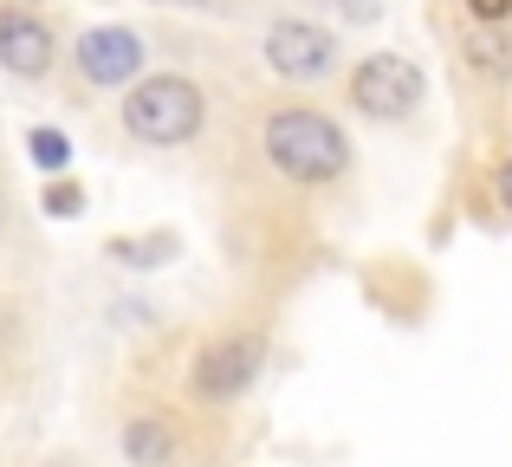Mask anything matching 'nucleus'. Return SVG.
Returning <instances> with one entry per match:
<instances>
[{
    "label": "nucleus",
    "mask_w": 512,
    "mask_h": 467,
    "mask_svg": "<svg viewBox=\"0 0 512 467\" xmlns=\"http://www.w3.org/2000/svg\"><path fill=\"white\" fill-rule=\"evenodd\" d=\"M143 59H150V46H143V33H130V26H91L72 46V65L91 91H124L130 78L143 72Z\"/></svg>",
    "instance_id": "nucleus-6"
},
{
    "label": "nucleus",
    "mask_w": 512,
    "mask_h": 467,
    "mask_svg": "<svg viewBox=\"0 0 512 467\" xmlns=\"http://www.w3.org/2000/svg\"><path fill=\"white\" fill-rule=\"evenodd\" d=\"M422 98H428V72L415 59H402V52H370V59L350 72V104H357L363 117H376V124L415 117Z\"/></svg>",
    "instance_id": "nucleus-3"
},
{
    "label": "nucleus",
    "mask_w": 512,
    "mask_h": 467,
    "mask_svg": "<svg viewBox=\"0 0 512 467\" xmlns=\"http://www.w3.org/2000/svg\"><path fill=\"white\" fill-rule=\"evenodd\" d=\"M0 72H13V78H52L59 72V33H52V20L0 7Z\"/></svg>",
    "instance_id": "nucleus-7"
},
{
    "label": "nucleus",
    "mask_w": 512,
    "mask_h": 467,
    "mask_svg": "<svg viewBox=\"0 0 512 467\" xmlns=\"http://www.w3.org/2000/svg\"><path fill=\"white\" fill-rule=\"evenodd\" d=\"M26 156H33L46 176H65V163H72V143H65L59 130H26Z\"/></svg>",
    "instance_id": "nucleus-10"
},
{
    "label": "nucleus",
    "mask_w": 512,
    "mask_h": 467,
    "mask_svg": "<svg viewBox=\"0 0 512 467\" xmlns=\"http://www.w3.org/2000/svg\"><path fill=\"white\" fill-rule=\"evenodd\" d=\"M461 7L474 13L480 26H506V20H512V0H461Z\"/></svg>",
    "instance_id": "nucleus-12"
},
{
    "label": "nucleus",
    "mask_w": 512,
    "mask_h": 467,
    "mask_svg": "<svg viewBox=\"0 0 512 467\" xmlns=\"http://www.w3.org/2000/svg\"><path fill=\"white\" fill-rule=\"evenodd\" d=\"M124 137L150 143V150H182L208 130V91L195 85L188 72H137L124 85Z\"/></svg>",
    "instance_id": "nucleus-2"
},
{
    "label": "nucleus",
    "mask_w": 512,
    "mask_h": 467,
    "mask_svg": "<svg viewBox=\"0 0 512 467\" xmlns=\"http://www.w3.org/2000/svg\"><path fill=\"white\" fill-rule=\"evenodd\" d=\"M175 429L163 416H130L124 422V461L130 467H175Z\"/></svg>",
    "instance_id": "nucleus-8"
},
{
    "label": "nucleus",
    "mask_w": 512,
    "mask_h": 467,
    "mask_svg": "<svg viewBox=\"0 0 512 467\" xmlns=\"http://www.w3.org/2000/svg\"><path fill=\"white\" fill-rule=\"evenodd\" d=\"M467 59H474V72H487V78H512V33L506 26H480V33L467 39Z\"/></svg>",
    "instance_id": "nucleus-9"
},
{
    "label": "nucleus",
    "mask_w": 512,
    "mask_h": 467,
    "mask_svg": "<svg viewBox=\"0 0 512 467\" xmlns=\"http://www.w3.org/2000/svg\"><path fill=\"white\" fill-rule=\"evenodd\" d=\"M260 377V338L247 331H227V338H208L188 364V396L195 403H234L247 396V383Z\"/></svg>",
    "instance_id": "nucleus-5"
},
{
    "label": "nucleus",
    "mask_w": 512,
    "mask_h": 467,
    "mask_svg": "<svg viewBox=\"0 0 512 467\" xmlns=\"http://www.w3.org/2000/svg\"><path fill=\"white\" fill-rule=\"evenodd\" d=\"M260 52H266V65H273V78H286V85H325L344 59L338 33L318 26V20H273L266 39H260Z\"/></svg>",
    "instance_id": "nucleus-4"
},
{
    "label": "nucleus",
    "mask_w": 512,
    "mask_h": 467,
    "mask_svg": "<svg viewBox=\"0 0 512 467\" xmlns=\"http://www.w3.org/2000/svg\"><path fill=\"white\" fill-rule=\"evenodd\" d=\"M260 156L292 189H331L350 176V137L318 104H273L260 124Z\"/></svg>",
    "instance_id": "nucleus-1"
},
{
    "label": "nucleus",
    "mask_w": 512,
    "mask_h": 467,
    "mask_svg": "<svg viewBox=\"0 0 512 467\" xmlns=\"http://www.w3.org/2000/svg\"><path fill=\"white\" fill-rule=\"evenodd\" d=\"M493 189H500V208H506V215H512V156H506V163H500V182H493Z\"/></svg>",
    "instance_id": "nucleus-13"
},
{
    "label": "nucleus",
    "mask_w": 512,
    "mask_h": 467,
    "mask_svg": "<svg viewBox=\"0 0 512 467\" xmlns=\"http://www.w3.org/2000/svg\"><path fill=\"white\" fill-rule=\"evenodd\" d=\"M39 208H46V215H59V221H72L78 208H85V195H78V182H52V189H46V202H39Z\"/></svg>",
    "instance_id": "nucleus-11"
}]
</instances>
